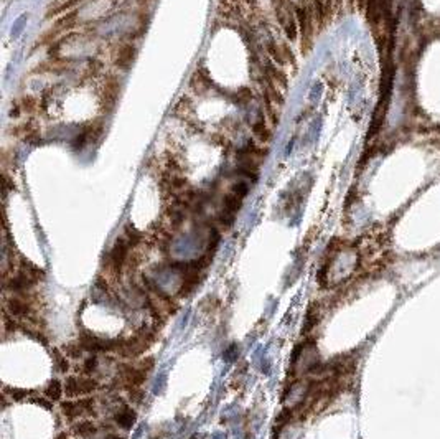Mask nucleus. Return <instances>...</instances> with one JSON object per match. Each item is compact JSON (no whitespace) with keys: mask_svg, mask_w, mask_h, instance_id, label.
I'll return each mask as SVG.
<instances>
[{"mask_svg":"<svg viewBox=\"0 0 440 439\" xmlns=\"http://www.w3.org/2000/svg\"><path fill=\"white\" fill-rule=\"evenodd\" d=\"M318 365H320L318 350L317 347H315L313 340H307L295 347V350L292 353L293 375L313 373L315 370H318Z\"/></svg>","mask_w":440,"mask_h":439,"instance_id":"nucleus-1","label":"nucleus"},{"mask_svg":"<svg viewBox=\"0 0 440 439\" xmlns=\"http://www.w3.org/2000/svg\"><path fill=\"white\" fill-rule=\"evenodd\" d=\"M98 381L88 378V376H68L65 381V391L71 398L88 395V393L98 390Z\"/></svg>","mask_w":440,"mask_h":439,"instance_id":"nucleus-2","label":"nucleus"},{"mask_svg":"<svg viewBox=\"0 0 440 439\" xmlns=\"http://www.w3.org/2000/svg\"><path fill=\"white\" fill-rule=\"evenodd\" d=\"M61 411L68 419L80 418L83 414H93L94 413V399L84 398V399H75V401H63L61 403Z\"/></svg>","mask_w":440,"mask_h":439,"instance_id":"nucleus-3","label":"nucleus"},{"mask_svg":"<svg viewBox=\"0 0 440 439\" xmlns=\"http://www.w3.org/2000/svg\"><path fill=\"white\" fill-rule=\"evenodd\" d=\"M129 250H131V245H129V241L126 238H119L116 241V245L112 246L109 256H107L112 271H116V273L121 271L124 263H126V260H127Z\"/></svg>","mask_w":440,"mask_h":439,"instance_id":"nucleus-4","label":"nucleus"},{"mask_svg":"<svg viewBox=\"0 0 440 439\" xmlns=\"http://www.w3.org/2000/svg\"><path fill=\"white\" fill-rule=\"evenodd\" d=\"M135 419H137V414H135L134 409L131 406H127V404L121 406L114 414L116 424L119 427H122V429H126V431L132 429V426L135 424Z\"/></svg>","mask_w":440,"mask_h":439,"instance_id":"nucleus-5","label":"nucleus"},{"mask_svg":"<svg viewBox=\"0 0 440 439\" xmlns=\"http://www.w3.org/2000/svg\"><path fill=\"white\" fill-rule=\"evenodd\" d=\"M135 55H137V52H135V47L131 43H126L122 47V50L119 52V56H117L116 60V66H119L121 70H129L134 63L135 60Z\"/></svg>","mask_w":440,"mask_h":439,"instance_id":"nucleus-6","label":"nucleus"},{"mask_svg":"<svg viewBox=\"0 0 440 439\" xmlns=\"http://www.w3.org/2000/svg\"><path fill=\"white\" fill-rule=\"evenodd\" d=\"M7 311L10 312V316H12V317H24V316H27L28 312H30V304H28L24 297L15 296V297H12V299L9 301Z\"/></svg>","mask_w":440,"mask_h":439,"instance_id":"nucleus-7","label":"nucleus"},{"mask_svg":"<svg viewBox=\"0 0 440 439\" xmlns=\"http://www.w3.org/2000/svg\"><path fill=\"white\" fill-rule=\"evenodd\" d=\"M73 431H75L76 436L88 439V437H93L96 432H98V427H96L93 421H80V423L73 426Z\"/></svg>","mask_w":440,"mask_h":439,"instance_id":"nucleus-8","label":"nucleus"},{"mask_svg":"<svg viewBox=\"0 0 440 439\" xmlns=\"http://www.w3.org/2000/svg\"><path fill=\"white\" fill-rule=\"evenodd\" d=\"M45 395L52 399V401H58L61 395H63V386H61L58 380H52L47 385V388H45Z\"/></svg>","mask_w":440,"mask_h":439,"instance_id":"nucleus-9","label":"nucleus"},{"mask_svg":"<svg viewBox=\"0 0 440 439\" xmlns=\"http://www.w3.org/2000/svg\"><path fill=\"white\" fill-rule=\"evenodd\" d=\"M4 391L9 393L12 401H25L32 395V391L25 390V388H4Z\"/></svg>","mask_w":440,"mask_h":439,"instance_id":"nucleus-10","label":"nucleus"},{"mask_svg":"<svg viewBox=\"0 0 440 439\" xmlns=\"http://www.w3.org/2000/svg\"><path fill=\"white\" fill-rule=\"evenodd\" d=\"M53 355H55V363H56V368H58L60 371H63V373H66V371L70 370V363H68L66 355H65V353L58 352V350H53Z\"/></svg>","mask_w":440,"mask_h":439,"instance_id":"nucleus-11","label":"nucleus"},{"mask_svg":"<svg viewBox=\"0 0 440 439\" xmlns=\"http://www.w3.org/2000/svg\"><path fill=\"white\" fill-rule=\"evenodd\" d=\"M65 355L66 357H70V358H80L81 357V353H83V350L84 348L81 347V343H70V345H65Z\"/></svg>","mask_w":440,"mask_h":439,"instance_id":"nucleus-12","label":"nucleus"},{"mask_svg":"<svg viewBox=\"0 0 440 439\" xmlns=\"http://www.w3.org/2000/svg\"><path fill=\"white\" fill-rule=\"evenodd\" d=\"M98 363H99V360L96 358L94 355H91V357H88L86 360H84V365H83V371H84V375H91L93 371L98 368Z\"/></svg>","mask_w":440,"mask_h":439,"instance_id":"nucleus-13","label":"nucleus"},{"mask_svg":"<svg viewBox=\"0 0 440 439\" xmlns=\"http://www.w3.org/2000/svg\"><path fill=\"white\" fill-rule=\"evenodd\" d=\"M144 396H145V393H144V390H140L139 386L131 388V391H129V398H131V401H132V403H135V404L142 403Z\"/></svg>","mask_w":440,"mask_h":439,"instance_id":"nucleus-14","label":"nucleus"},{"mask_svg":"<svg viewBox=\"0 0 440 439\" xmlns=\"http://www.w3.org/2000/svg\"><path fill=\"white\" fill-rule=\"evenodd\" d=\"M154 365H155V360L152 358V357H149V358L142 360V362H139V363H137V367H139L140 370H144V371H150L152 368H154Z\"/></svg>","mask_w":440,"mask_h":439,"instance_id":"nucleus-15","label":"nucleus"},{"mask_svg":"<svg viewBox=\"0 0 440 439\" xmlns=\"http://www.w3.org/2000/svg\"><path fill=\"white\" fill-rule=\"evenodd\" d=\"M32 401L37 403V404H40V406L45 408V409H52V403H50L52 399H48V401H47L45 398H32Z\"/></svg>","mask_w":440,"mask_h":439,"instance_id":"nucleus-16","label":"nucleus"},{"mask_svg":"<svg viewBox=\"0 0 440 439\" xmlns=\"http://www.w3.org/2000/svg\"><path fill=\"white\" fill-rule=\"evenodd\" d=\"M106 439H126V437H121V436H116V434H111V436H107Z\"/></svg>","mask_w":440,"mask_h":439,"instance_id":"nucleus-17","label":"nucleus"},{"mask_svg":"<svg viewBox=\"0 0 440 439\" xmlns=\"http://www.w3.org/2000/svg\"><path fill=\"white\" fill-rule=\"evenodd\" d=\"M56 439H68V436H66V434H65V432H63V434H60V436H58V437H56Z\"/></svg>","mask_w":440,"mask_h":439,"instance_id":"nucleus-18","label":"nucleus"}]
</instances>
